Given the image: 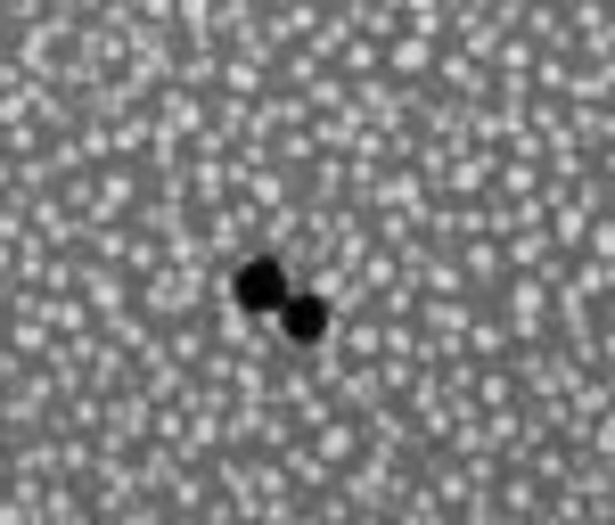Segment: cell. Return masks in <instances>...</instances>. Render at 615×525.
<instances>
[{
    "label": "cell",
    "mask_w": 615,
    "mask_h": 525,
    "mask_svg": "<svg viewBox=\"0 0 615 525\" xmlns=\"http://www.w3.org/2000/svg\"><path fill=\"white\" fill-rule=\"evenodd\" d=\"M239 296L254 304V312H271V304H288V280H280V263H254L246 280H239Z\"/></svg>",
    "instance_id": "1"
},
{
    "label": "cell",
    "mask_w": 615,
    "mask_h": 525,
    "mask_svg": "<svg viewBox=\"0 0 615 525\" xmlns=\"http://www.w3.org/2000/svg\"><path fill=\"white\" fill-rule=\"evenodd\" d=\"M288 337H321V304H312V296L288 304Z\"/></svg>",
    "instance_id": "2"
}]
</instances>
